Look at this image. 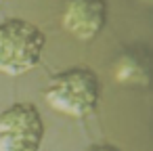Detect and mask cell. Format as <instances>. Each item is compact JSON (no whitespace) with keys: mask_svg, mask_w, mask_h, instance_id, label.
Here are the masks:
<instances>
[{"mask_svg":"<svg viewBox=\"0 0 153 151\" xmlns=\"http://www.w3.org/2000/svg\"><path fill=\"white\" fill-rule=\"evenodd\" d=\"M46 103L63 115L86 118L101 99V80L90 67H69L51 78L44 90Z\"/></svg>","mask_w":153,"mask_h":151,"instance_id":"cell-1","label":"cell"},{"mask_svg":"<svg viewBox=\"0 0 153 151\" xmlns=\"http://www.w3.org/2000/svg\"><path fill=\"white\" fill-rule=\"evenodd\" d=\"M44 32L25 19H7L0 23V74L23 76L32 71L42 57Z\"/></svg>","mask_w":153,"mask_h":151,"instance_id":"cell-2","label":"cell"},{"mask_svg":"<svg viewBox=\"0 0 153 151\" xmlns=\"http://www.w3.org/2000/svg\"><path fill=\"white\" fill-rule=\"evenodd\" d=\"M44 122L36 105L15 103L0 113V151H40Z\"/></svg>","mask_w":153,"mask_h":151,"instance_id":"cell-3","label":"cell"},{"mask_svg":"<svg viewBox=\"0 0 153 151\" xmlns=\"http://www.w3.org/2000/svg\"><path fill=\"white\" fill-rule=\"evenodd\" d=\"M61 23L74 38L94 40L107 23V0H65Z\"/></svg>","mask_w":153,"mask_h":151,"instance_id":"cell-4","label":"cell"},{"mask_svg":"<svg viewBox=\"0 0 153 151\" xmlns=\"http://www.w3.org/2000/svg\"><path fill=\"white\" fill-rule=\"evenodd\" d=\"M88 151H120V149L113 147V145H94V147H90Z\"/></svg>","mask_w":153,"mask_h":151,"instance_id":"cell-5","label":"cell"},{"mask_svg":"<svg viewBox=\"0 0 153 151\" xmlns=\"http://www.w3.org/2000/svg\"><path fill=\"white\" fill-rule=\"evenodd\" d=\"M0 2H2V0H0Z\"/></svg>","mask_w":153,"mask_h":151,"instance_id":"cell-6","label":"cell"}]
</instances>
